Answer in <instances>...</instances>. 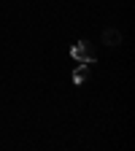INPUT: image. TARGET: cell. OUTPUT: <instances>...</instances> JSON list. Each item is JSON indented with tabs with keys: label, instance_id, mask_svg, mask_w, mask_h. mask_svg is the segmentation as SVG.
<instances>
[{
	"label": "cell",
	"instance_id": "2",
	"mask_svg": "<svg viewBox=\"0 0 135 151\" xmlns=\"http://www.w3.org/2000/svg\"><path fill=\"white\" fill-rule=\"evenodd\" d=\"M87 78H89V62H81L73 70V84H84Z\"/></svg>",
	"mask_w": 135,
	"mask_h": 151
},
{
	"label": "cell",
	"instance_id": "3",
	"mask_svg": "<svg viewBox=\"0 0 135 151\" xmlns=\"http://www.w3.org/2000/svg\"><path fill=\"white\" fill-rule=\"evenodd\" d=\"M103 41H105V46H119L122 43V35H119V30H105L103 32Z\"/></svg>",
	"mask_w": 135,
	"mask_h": 151
},
{
	"label": "cell",
	"instance_id": "1",
	"mask_svg": "<svg viewBox=\"0 0 135 151\" xmlns=\"http://www.w3.org/2000/svg\"><path fill=\"white\" fill-rule=\"evenodd\" d=\"M70 57L79 60V62H95V60H97V54H95V49H92L89 41H79L76 46H70Z\"/></svg>",
	"mask_w": 135,
	"mask_h": 151
}]
</instances>
